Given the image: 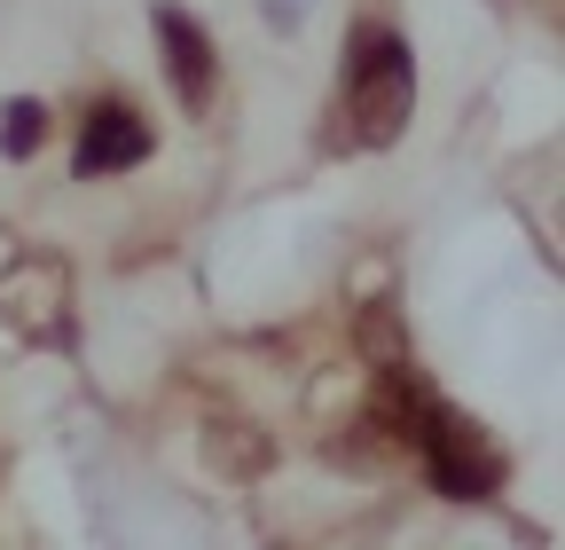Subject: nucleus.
Here are the masks:
<instances>
[{
  "label": "nucleus",
  "mask_w": 565,
  "mask_h": 550,
  "mask_svg": "<svg viewBox=\"0 0 565 550\" xmlns=\"http://www.w3.org/2000/svg\"><path fill=\"white\" fill-rule=\"evenodd\" d=\"M158 40H166V72H173V95L189 110L212 103V40L189 9H158Z\"/></svg>",
  "instance_id": "nucleus-4"
},
{
  "label": "nucleus",
  "mask_w": 565,
  "mask_h": 550,
  "mask_svg": "<svg viewBox=\"0 0 565 550\" xmlns=\"http://www.w3.org/2000/svg\"><path fill=\"white\" fill-rule=\"evenodd\" d=\"M141 158H150V126H141L126 103L87 110V126H79V181L126 173V166H141Z\"/></svg>",
  "instance_id": "nucleus-3"
},
{
  "label": "nucleus",
  "mask_w": 565,
  "mask_h": 550,
  "mask_svg": "<svg viewBox=\"0 0 565 550\" xmlns=\"http://www.w3.org/2000/svg\"><path fill=\"white\" fill-rule=\"evenodd\" d=\"M40 142H47V110L32 95H17L9 110H0V158H32Z\"/></svg>",
  "instance_id": "nucleus-5"
},
{
  "label": "nucleus",
  "mask_w": 565,
  "mask_h": 550,
  "mask_svg": "<svg viewBox=\"0 0 565 550\" xmlns=\"http://www.w3.org/2000/svg\"><path fill=\"white\" fill-rule=\"evenodd\" d=\"M345 95H353V118H362L370 142H393L401 118L416 110V63H408V40L370 24L353 40V63H345Z\"/></svg>",
  "instance_id": "nucleus-1"
},
{
  "label": "nucleus",
  "mask_w": 565,
  "mask_h": 550,
  "mask_svg": "<svg viewBox=\"0 0 565 550\" xmlns=\"http://www.w3.org/2000/svg\"><path fill=\"white\" fill-rule=\"evenodd\" d=\"M299 17H307V0H267V24H282V32H299Z\"/></svg>",
  "instance_id": "nucleus-6"
},
{
  "label": "nucleus",
  "mask_w": 565,
  "mask_h": 550,
  "mask_svg": "<svg viewBox=\"0 0 565 550\" xmlns=\"http://www.w3.org/2000/svg\"><path fill=\"white\" fill-rule=\"evenodd\" d=\"M424 441H433V479H440L448 496H463V504H471V496H487L494 479H503V464L479 448V425L448 417V409H433V433H424Z\"/></svg>",
  "instance_id": "nucleus-2"
}]
</instances>
